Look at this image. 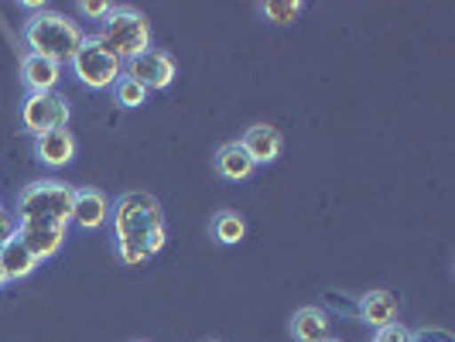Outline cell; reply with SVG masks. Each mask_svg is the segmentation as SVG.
I'll return each instance as SVG.
<instances>
[{
    "label": "cell",
    "instance_id": "cell-1",
    "mask_svg": "<svg viewBox=\"0 0 455 342\" xmlns=\"http://www.w3.org/2000/svg\"><path fill=\"white\" fill-rule=\"evenodd\" d=\"M110 227L116 260L127 267H140L164 251V212L151 192H124L110 209Z\"/></svg>",
    "mask_w": 455,
    "mask_h": 342
},
{
    "label": "cell",
    "instance_id": "cell-2",
    "mask_svg": "<svg viewBox=\"0 0 455 342\" xmlns=\"http://www.w3.org/2000/svg\"><path fill=\"white\" fill-rule=\"evenodd\" d=\"M86 38H90V35L79 28V21H72V18L59 14V11L31 14L21 28L24 48H28L31 55H42V59L59 62V66H68Z\"/></svg>",
    "mask_w": 455,
    "mask_h": 342
},
{
    "label": "cell",
    "instance_id": "cell-3",
    "mask_svg": "<svg viewBox=\"0 0 455 342\" xmlns=\"http://www.w3.org/2000/svg\"><path fill=\"white\" fill-rule=\"evenodd\" d=\"M92 38L107 52H114L116 59L127 66L131 59H137L140 52L151 48V24H148V18L137 7H114L100 21V31Z\"/></svg>",
    "mask_w": 455,
    "mask_h": 342
},
{
    "label": "cell",
    "instance_id": "cell-4",
    "mask_svg": "<svg viewBox=\"0 0 455 342\" xmlns=\"http://www.w3.org/2000/svg\"><path fill=\"white\" fill-rule=\"evenodd\" d=\"M72 203H76V188L59 179H38L18 195V223L38 219V223H72Z\"/></svg>",
    "mask_w": 455,
    "mask_h": 342
},
{
    "label": "cell",
    "instance_id": "cell-5",
    "mask_svg": "<svg viewBox=\"0 0 455 342\" xmlns=\"http://www.w3.org/2000/svg\"><path fill=\"white\" fill-rule=\"evenodd\" d=\"M68 66H72V76L79 79V86H86L92 92L114 90L116 79L124 76V62L116 59L114 52H107V48L100 45L92 35L83 42V48L76 52V59Z\"/></svg>",
    "mask_w": 455,
    "mask_h": 342
},
{
    "label": "cell",
    "instance_id": "cell-6",
    "mask_svg": "<svg viewBox=\"0 0 455 342\" xmlns=\"http://www.w3.org/2000/svg\"><path fill=\"white\" fill-rule=\"evenodd\" d=\"M68 116H72V107L62 92H28L18 120H21L24 134L42 137L52 131H66Z\"/></svg>",
    "mask_w": 455,
    "mask_h": 342
},
{
    "label": "cell",
    "instance_id": "cell-7",
    "mask_svg": "<svg viewBox=\"0 0 455 342\" xmlns=\"http://www.w3.org/2000/svg\"><path fill=\"white\" fill-rule=\"evenodd\" d=\"M124 72L151 92V90H168V86L175 83V72H179V68H175V59H172L168 52L148 48V52H140L137 59H131V62L124 66Z\"/></svg>",
    "mask_w": 455,
    "mask_h": 342
},
{
    "label": "cell",
    "instance_id": "cell-8",
    "mask_svg": "<svg viewBox=\"0 0 455 342\" xmlns=\"http://www.w3.org/2000/svg\"><path fill=\"white\" fill-rule=\"evenodd\" d=\"M68 227H59V223H38V219H28V223H18V240L31 251V257L42 264V260H52L55 253L62 251L66 243Z\"/></svg>",
    "mask_w": 455,
    "mask_h": 342
},
{
    "label": "cell",
    "instance_id": "cell-9",
    "mask_svg": "<svg viewBox=\"0 0 455 342\" xmlns=\"http://www.w3.org/2000/svg\"><path fill=\"white\" fill-rule=\"evenodd\" d=\"M110 209L114 203L100 192V188H76V203H72V223L79 229H92L107 227L110 223Z\"/></svg>",
    "mask_w": 455,
    "mask_h": 342
},
{
    "label": "cell",
    "instance_id": "cell-10",
    "mask_svg": "<svg viewBox=\"0 0 455 342\" xmlns=\"http://www.w3.org/2000/svg\"><path fill=\"white\" fill-rule=\"evenodd\" d=\"M240 147L251 155L253 164H274L284 151V137L271 123H253L251 131L240 137Z\"/></svg>",
    "mask_w": 455,
    "mask_h": 342
},
{
    "label": "cell",
    "instance_id": "cell-11",
    "mask_svg": "<svg viewBox=\"0 0 455 342\" xmlns=\"http://www.w3.org/2000/svg\"><path fill=\"white\" fill-rule=\"evenodd\" d=\"M21 83L28 92H59L62 66L52 62V59H42V55L24 52L21 55Z\"/></svg>",
    "mask_w": 455,
    "mask_h": 342
},
{
    "label": "cell",
    "instance_id": "cell-12",
    "mask_svg": "<svg viewBox=\"0 0 455 342\" xmlns=\"http://www.w3.org/2000/svg\"><path fill=\"white\" fill-rule=\"evenodd\" d=\"M397 298L384 291V288H377V291H366L360 298V322H366L373 332H380V329H387L397 322Z\"/></svg>",
    "mask_w": 455,
    "mask_h": 342
},
{
    "label": "cell",
    "instance_id": "cell-13",
    "mask_svg": "<svg viewBox=\"0 0 455 342\" xmlns=\"http://www.w3.org/2000/svg\"><path fill=\"white\" fill-rule=\"evenodd\" d=\"M35 158L48 164V168H66L76 158V137L72 131H52V134L35 137Z\"/></svg>",
    "mask_w": 455,
    "mask_h": 342
},
{
    "label": "cell",
    "instance_id": "cell-14",
    "mask_svg": "<svg viewBox=\"0 0 455 342\" xmlns=\"http://www.w3.org/2000/svg\"><path fill=\"white\" fill-rule=\"evenodd\" d=\"M291 336L295 342H325L332 339V322L319 305H305L291 315Z\"/></svg>",
    "mask_w": 455,
    "mask_h": 342
},
{
    "label": "cell",
    "instance_id": "cell-15",
    "mask_svg": "<svg viewBox=\"0 0 455 342\" xmlns=\"http://www.w3.org/2000/svg\"><path fill=\"white\" fill-rule=\"evenodd\" d=\"M212 164H216L220 179H227V182H247L253 175V168H257L251 161V155L240 147V140H227V144L216 151Z\"/></svg>",
    "mask_w": 455,
    "mask_h": 342
},
{
    "label": "cell",
    "instance_id": "cell-16",
    "mask_svg": "<svg viewBox=\"0 0 455 342\" xmlns=\"http://www.w3.org/2000/svg\"><path fill=\"white\" fill-rule=\"evenodd\" d=\"M0 267H4L7 284H11V281H24V277H31V274L38 271V260H35L31 251L24 247L18 236H14L7 247H0Z\"/></svg>",
    "mask_w": 455,
    "mask_h": 342
},
{
    "label": "cell",
    "instance_id": "cell-17",
    "mask_svg": "<svg viewBox=\"0 0 455 342\" xmlns=\"http://www.w3.org/2000/svg\"><path fill=\"white\" fill-rule=\"evenodd\" d=\"M212 236L223 243V247H236L243 236H247V223H243V216L240 212H220L216 219H212Z\"/></svg>",
    "mask_w": 455,
    "mask_h": 342
},
{
    "label": "cell",
    "instance_id": "cell-18",
    "mask_svg": "<svg viewBox=\"0 0 455 342\" xmlns=\"http://www.w3.org/2000/svg\"><path fill=\"white\" fill-rule=\"evenodd\" d=\"M257 11L264 14V21L271 24H295L305 11V4L301 0H264Z\"/></svg>",
    "mask_w": 455,
    "mask_h": 342
},
{
    "label": "cell",
    "instance_id": "cell-19",
    "mask_svg": "<svg viewBox=\"0 0 455 342\" xmlns=\"http://www.w3.org/2000/svg\"><path fill=\"white\" fill-rule=\"evenodd\" d=\"M114 99H116V107H124V110H137V107H144V103H148V90L124 72L114 86Z\"/></svg>",
    "mask_w": 455,
    "mask_h": 342
},
{
    "label": "cell",
    "instance_id": "cell-20",
    "mask_svg": "<svg viewBox=\"0 0 455 342\" xmlns=\"http://www.w3.org/2000/svg\"><path fill=\"white\" fill-rule=\"evenodd\" d=\"M114 7L116 4H110V0H79V4H76V11H79L83 18H90V21H103Z\"/></svg>",
    "mask_w": 455,
    "mask_h": 342
},
{
    "label": "cell",
    "instance_id": "cell-21",
    "mask_svg": "<svg viewBox=\"0 0 455 342\" xmlns=\"http://www.w3.org/2000/svg\"><path fill=\"white\" fill-rule=\"evenodd\" d=\"M373 342H414V336H411L401 322H394V325H387V329L373 332Z\"/></svg>",
    "mask_w": 455,
    "mask_h": 342
},
{
    "label": "cell",
    "instance_id": "cell-22",
    "mask_svg": "<svg viewBox=\"0 0 455 342\" xmlns=\"http://www.w3.org/2000/svg\"><path fill=\"white\" fill-rule=\"evenodd\" d=\"M14 236H18V216L0 205V247H7Z\"/></svg>",
    "mask_w": 455,
    "mask_h": 342
},
{
    "label": "cell",
    "instance_id": "cell-23",
    "mask_svg": "<svg viewBox=\"0 0 455 342\" xmlns=\"http://www.w3.org/2000/svg\"><path fill=\"white\" fill-rule=\"evenodd\" d=\"M0 288H7V277H4V267H0Z\"/></svg>",
    "mask_w": 455,
    "mask_h": 342
},
{
    "label": "cell",
    "instance_id": "cell-24",
    "mask_svg": "<svg viewBox=\"0 0 455 342\" xmlns=\"http://www.w3.org/2000/svg\"><path fill=\"white\" fill-rule=\"evenodd\" d=\"M325 342H342V339H325Z\"/></svg>",
    "mask_w": 455,
    "mask_h": 342
},
{
    "label": "cell",
    "instance_id": "cell-25",
    "mask_svg": "<svg viewBox=\"0 0 455 342\" xmlns=\"http://www.w3.org/2000/svg\"><path fill=\"white\" fill-rule=\"evenodd\" d=\"M140 342H144V339H140Z\"/></svg>",
    "mask_w": 455,
    "mask_h": 342
}]
</instances>
